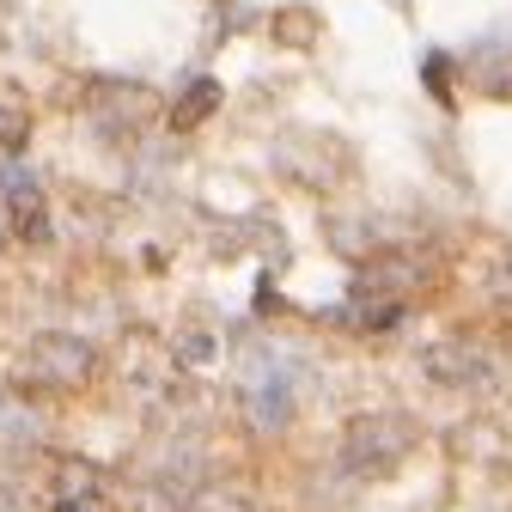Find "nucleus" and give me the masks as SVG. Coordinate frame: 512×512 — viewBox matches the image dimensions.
<instances>
[{
  "label": "nucleus",
  "instance_id": "39448f33",
  "mask_svg": "<svg viewBox=\"0 0 512 512\" xmlns=\"http://www.w3.org/2000/svg\"><path fill=\"white\" fill-rule=\"evenodd\" d=\"M98 506V470L92 464H61L55 476V512H92Z\"/></svg>",
  "mask_w": 512,
  "mask_h": 512
},
{
  "label": "nucleus",
  "instance_id": "423d86ee",
  "mask_svg": "<svg viewBox=\"0 0 512 512\" xmlns=\"http://www.w3.org/2000/svg\"><path fill=\"white\" fill-rule=\"evenodd\" d=\"M0 189H7V208L19 214V226L31 220V232L43 238V196H37V177L19 171V165H7V171H0Z\"/></svg>",
  "mask_w": 512,
  "mask_h": 512
},
{
  "label": "nucleus",
  "instance_id": "0eeeda50",
  "mask_svg": "<svg viewBox=\"0 0 512 512\" xmlns=\"http://www.w3.org/2000/svg\"><path fill=\"white\" fill-rule=\"evenodd\" d=\"M214 104H220V86H214V80H196V86H189V98H183V110H177V128L202 122V116H208Z\"/></svg>",
  "mask_w": 512,
  "mask_h": 512
},
{
  "label": "nucleus",
  "instance_id": "f03ea898",
  "mask_svg": "<svg viewBox=\"0 0 512 512\" xmlns=\"http://www.w3.org/2000/svg\"><path fill=\"white\" fill-rule=\"evenodd\" d=\"M92 372H98V354H92V342H80V336H37V342L19 354V384L49 391V397L80 391Z\"/></svg>",
  "mask_w": 512,
  "mask_h": 512
},
{
  "label": "nucleus",
  "instance_id": "7ed1b4c3",
  "mask_svg": "<svg viewBox=\"0 0 512 512\" xmlns=\"http://www.w3.org/2000/svg\"><path fill=\"white\" fill-rule=\"evenodd\" d=\"M409 445H415V421H409V415H366V421H354L348 439H342V464H348L354 476L378 482V476H391V470L409 458Z\"/></svg>",
  "mask_w": 512,
  "mask_h": 512
},
{
  "label": "nucleus",
  "instance_id": "f257e3e1",
  "mask_svg": "<svg viewBox=\"0 0 512 512\" xmlns=\"http://www.w3.org/2000/svg\"><path fill=\"white\" fill-rule=\"evenodd\" d=\"M299 378L305 366L299 360H281V354H250L244 378H238V403H244V421L250 433H281L299 409Z\"/></svg>",
  "mask_w": 512,
  "mask_h": 512
},
{
  "label": "nucleus",
  "instance_id": "20e7f679",
  "mask_svg": "<svg viewBox=\"0 0 512 512\" xmlns=\"http://www.w3.org/2000/svg\"><path fill=\"white\" fill-rule=\"evenodd\" d=\"M421 366H427V378L452 384V391H482V384H494V360H482L470 342H433L421 354Z\"/></svg>",
  "mask_w": 512,
  "mask_h": 512
},
{
  "label": "nucleus",
  "instance_id": "6e6552de",
  "mask_svg": "<svg viewBox=\"0 0 512 512\" xmlns=\"http://www.w3.org/2000/svg\"><path fill=\"white\" fill-rule=\"evenodd\" d=\"M189 512H250L232 488H196V500H189Z\"/></svg>",
  "mask_w": 512,
  "mask_h": 512
}]
</instances>
